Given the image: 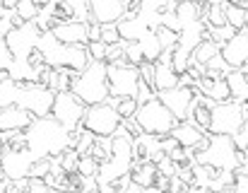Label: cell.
Returning <instances> with one entry per match:
<instances>
[{"label": "cell", "mask_w": 248, "mask_h": 193, "mask_svg": "<svg viewBox=\"0 0 248 193\" xmlns=\"http://www.w3.org/2000/svg\"><path fill=\"white\" fill-rule=\"evenodd\" d=\"M27 138V150L34 160H44V157H58L63 155L70 140V133L65 128H61L51 116L48 118H34L31 126L24 130Z\"/></svg>", "instance_id": "1"}, {"label": "cell", "mask_w": 248, "mask_h": 193, "mask_svg": "<svg viewBox=\"0 0 248 193\" xmlns=\"http://www.w3.org/2000/svg\"><path fill=\"white\" fill-rule=\"evenodd\" d=\"M195 164L212 167L215 172H234L239 167V152L227 135H205L195 150Z\"/></svg>", "instance_id": "2"}, {"label": "cell", "mask_w": 248, "mask_h": 193, "mask_svg": "<svg viewBox=\"0 0 248 193\" xmlns=\"http://www.w3.org/2000/svg\"><path fill=\"white\" fill-rule=\"evenodd\" d=\"M70 92L82 101L84 106H96L108 101V85H106V63H94L84 68L80 75L73 78Z\"/></svg>", "instance_id": "3"}, {"label": "cell", "mask_w": 248, "mask_h": 193, "mask_svg": "<svg viewBox=\"0 0 248 193\" xmlns=\"http://www.w3.org/2000/svg\"><path fill=\"white\" fill-rule=\"evenodd\" d=\"M133 172V138L128 135H113L111 143V155L106 162L99 164L96 181L101 184H118L128 179Z\"/></svg>", "instance_id": "4"}, {"label": "cell", "mask_w": 248, "mask_h": 193, "mask_svg": "<svg viewBox=\"0 0 248 193\" xmlns=\"http://www.w3.org/2000/svg\"><path fill=\"white\" fill-rule=\"evenodd\" d=\"M135 126L140 128V133L145 135H169L173 128H176V118L171 116V111L166 109L159 99H152L147 104H140L135 116H133Z\"/></svg>", "instance_id": "5"}, {"label": "cell", "mask_w": 248, "mask_h": 193, "mask_svg": "<svg viewBox=\"0 0 248 193\" xmlns=\"http://www.w3.org/2000/svg\"><path fill=\"white\" fill-rule=\"evenodd\" d=\"M121 116L113 106V99L104 101V104H96V106H87L82 116V123L80 128L92 133L94 138H113V133L118 130L121 126Z\"/></svg>", "instance_id": "6"}, {"label": "cell", "mask_w": 248, "mask_h": 193, "mask_svg": "<svg viewBox=\"0 0 248 193\" xmlns=\"http://www.w3.org/2000/svg\"><path fill=\"white\" fill-rule=\"evenodd\" d=\"M246 121L244 104L236 101H224V104H212L210 106V123H207V135H236Z\"/></svg>", "instance_id": "7"}, {"label": "cell", "mask_w": 248, "mask_h": 193, "mask_svg": "<svg viewBox=\"0 0 248 193\" xmlns=\"http://www.w3.org/2000/svg\"><path fill=\"white\" fill-rule=\"evenodd\" d=\"M53 92H48L41 85H17V96H15V106H19L22 111H27L31 118H48L51 116V106H53Z\"/></svg>", "instance_id": "8"}, {"label": "cell", "mask_w": 248, "mask_h": 193, "mask_svg": "<svg viewBox=\"0 0 248 193\" xmlns=\"http://www.w3.org/2000/svg\"><path fill=\"white\" fill-rule=\"evenodd\" d=\"M106 85H108V99H135L140 73L133 65H106Z\"/></svg>", "instance_id": "9"}, {"label": "cell", "mask_w": 248, "mask_h": 193, "mask_svg": "<svg viewBox=\"0 0 248 193\" xmlns=\"http://www.w3.org/2000/svg\"><path fill=\"white\" fill-rule=\"evenodd\" d=\"M84 109H87V106H84L73 92H61V95L53 96L51 118H53L61 128H65L68 133H73V130H78L80 123H82Z\"/></svg>", "instance_id": "10"}, {"label": "cell", "mask_w": 248, "mask_h": 193, "mask_svg": "<svg viewBox=\"0 0 248 193\" xmlns=\"http://www.w3.org/2000/svg\"><path fill=\"white\" fill-rule=\"evenodd\" d=\"M39 36H41L39 27L34 22H27V24L12 27V32L5 36V44H7V48H10V53H12L15 61H27L29 53L36 48Z\"/></svg>", "instance_id": "11"}, {"label": "cell", "mask_w": 248, "mask_h": 193, "mask_svg": "<svg viewBox=\"0 0 248 193\" xmlns=\"http://www.w3.org/2000/svg\"><path fill=\"white\" fill-rule=\"evenodd\" d=\"M31 164H34V157L29 155V150H7V147H2V152H0V169H2L7 181L29 179Z\"/></svg>", "instance_id": "12"}, {"label": "cell", "mask_w": 248, "mask_h": 193, "mask_svg": "<svg viewBox=\"0 0 248 193\" xmlns=\"http://www.w3.org/2000/svg\"><path fill=\"white\" fill-rule=\"evenodd\" d=\"M125 10H128V2H123V0H92V2H89L92 22L99 24V27L118 24V22L123 19Z\"/></svg>", "instance_id": "13"}, {"label": "cell", "mask_w": 248, "mask_h": 193, "mask_svg": "<svg viewBox=\"0 0 248 193\" xmlns=\"http://www.w3.org/2000/svg\"><path fill=\"white\" fill-rule=\"evenodd\" d=\"M219 56H222V61L227 63L229 70H241L248 63V29L239 32L232 41H227V44L219 48Z\"/></svg>", "instance_id": "14"}, {"label": "cell", "mask_w": 248, "mask_h": 193, "mask_svg": "<svg viewBox=\"0 0 248 193\" xmlns=\"http://www.w3.org/2000/svg\"><path fill=\"white\" fill-rule=\"evenodd\" d=\"M193 96H195V90L173 87V90H169V92L157 95V99L171 111V116L176 118V123H183V121H186V113H188V109H190V104H193Z\"/></svg>", "instance_id": "15"}, {"label": "cell", "mask_w": 248, "mask_h": 193, "mask_svg": "<svg viewBox=\"0 0 248 193\" xmlns=\"http://www.w3.org/2000/svg\"><path fill=\"white\" fill-rule=\"evenodd\" d=\"M178 87V75L171 68V53H162V58L155 63V78H152V90L155 95H162Z\"/></svg>", "instance_id": "16"}, {"label": "cell", "mask_w": 248, "mask_h": 193, "mask_svg": "<svg viewBox=\"0 0 248 193\" xmlns=\"http://www.w3.org/2000/svg\"><path fill=\"white\" fill-rule=\"evenodd\" d=\"M53 39L63 46H87V24L80 22H63V24H56L51 29Z\"/></svg>", "instance_id": "17"}, {"label": "cell", "mask_w": 248, "mask_h": 193, "mask_svg": "<svg viewBox=\"0 0 248 193\" xmlns=\"http://www.w3.org/2000/svg\"><path fill=\"white\" fill-rule=\"evenodd\" d=\"M31 121L34 118L15 104L0 109V133H24L31 126Z\"/></svg>", "instance_id": "18"}, {"label": "cell", "mask_w": 248, "mask_h": 193, "mask_svg": "<svg viewBox=\"0 0 248 193\" xmlns=\"http://www.w3.org/2000/svg\"><path fill=\"white\" fill-rule=\"evenodd\" d=\"M169 135L178 143V147H183V150H188V152H195V150L202 145V140H205V133H202L198 126L188 123V121L176 123V128H173Z\"/></svg>", "instance_id": "19"}, {"label": "cell", "mask_w": 248, "mask_h": 193, "mask_svg": "<svg viewBox=\"0 0 248 193\" xmlns=\"http://www.w3.org/2000/svg\"><path fill=\"white\" fill-rule=\"evenodd\" d=\"M205 39H207L205 24H202V22H193V24L181 27L176 48H181V51H186V53H193V48H195L200 41H205Z\"/></svg>", "instance_id": "20"}, {"label": "cell", "mask_w": 248, "mask_h": 193, "mask_svg": "<svg viewBox=\"0 0 248 193\" xmlns=\"http://www.w3.org/2000/svg\"><path fill=\"white\" fill-rule=\"evenodd\" d=\"M157 179V164L152 162H133V172H130V184L140 186V189H150L155 186Z\"/></svg>", "instance_id": "21"}, {"label": "cell", "mask_w": 248, "mask_h": 193, "mask_svg": "<svg viewBox=\"0 0 248 193\" xmlns=\"http://www.w3.org/2000/svg\"><path fill=\"white\" fill-rule=\"evenodd\" d=\"M224 82H227V87H229L232 101H236V104H246L248 101V80L244 78L241 70H229V73L224 75Z\"/></svg>", "instance_id": "22"}, {"label": "cell", "mask_w": 248, "mask_h": 193, "mask_svg": "<svg viewBox=\"0 0 248 193\" xmlns=\"http://www.w3.org/2000/svg\"><path fill=\"white\" fill-rule=\"evenodd\" d=\"M138 46H140V51H142V61L145 63H157L159 58H162V46H159V41H157V36H155V32H147V34H142L140 36V41H138Z\"/></svg>", "instance_id": "23"}, {"label": "cell", "mask_w": 248, "mask_h": 193, "mask_svg": "<svg viewBox=\"0 0 248 193\" xmlns=\"http://www.w3.org/2000/svg\"><path fill=\"white\" fill-rule=\"evenodd\" d=\"M224 19L234 32H244L248 27V10L236 2H224Z\"/></svg>", "instance_id": "24"}, {"label": "cell", "mask_w": 248, "mask_h": 193, "mask_svg": "<svg viewBox=\"0 0 248 193\" xmlns=\"http://www.w3.org/2000/svg\"><path fill=\"white\" fill-rule=\"evenodd\" d=\"M173 15H176V19H178L181 27L193 24V22H200V5H198V2H190V0H186V2H176Z\"/></svg>", "instance_id": "25"}, {"label": "cell", "mask_w": 248, "mask_h": 193, "mask_svg": "<svg viewBox=\"0 0 248 193\" xmlns=\"http://www.w3.org/2000/svg\"><path fill=\"white\" fill-rule=\"evenodd\" d=\"M39 10H41V5H36V2H31V0H19V2L15 5V17H17L22 24H27V22H34V19L39 17Z\"/></svg>", "instance_id": "26"}, {"label": "cell", "mask_w": 248, "mask_h": 193, "mask_svg": "<svg viewBox=\"0 0 248 193\" xmlns=\"http://www.w3.org/2000/svg\"><path fill=\"white\" fill-rule=\"evenodd\" d=\"M78 177H84V179H96V174H99V162L96 160H92L89 155H84L80 157V162H78V172H75Z\"/></svg>", "instance_id": "27"}, {"label": "cell", "mask_w": 248, "mask_h": 193, "mask_svg": "<svg viewBox=\"0 0 248 193\" xmlns=\"http://www.w3.org/2000/svg\"><path fill=\"white\" fill-rule=\"evenodd\" d=\"M56 160H58L61 169H63V172H65L68 177L78 172V162H80V155H78L75 150H65V152H63V155H58Z\"/></svg>", "instance_id": "28"}, {"label": "cell", "mask_w": 248, "mask_h": 193, "mask_svg": "<svg viewBox=\"0 0 248 193\" xmlns=\"http://www.w3.org/2000/svg\"><path fill=\"white\" fill-rule=\"evenodd\" d=\"M123 56H125V63L133 65V68H140L145 61H142V51L138 46V41H130V44H123Z\"/></svg>", "instance_id": "29"}, {"label": "cell", "mask_w": 248, "mask_h": 193, "mask_svg": "<svg viewBox=\"0 0 248 193\" xmlns=\"http://www.w3.org/2000/svg\"><path fill=\"white\" fill-rule=\"evenodd\" d=\"M48 174H51V157L34 160V164H31V169H29V179H39V181H44Z\"/></svg>", "instance_id": "30"}, {"label": "cell", "mask_w": 248, "mask_h": 193, "mask_svg": "<svg viewBox=\"0 0 248 193\" xmlns=\"http://www.w3.org/2000/svg\"><path fill=\"white\" fill-rule=\"evenodd\" d=\"M92 145H94V135L92 133H87V130H78V140H75V145H73V150L84 157V155H89V150H92Z\"/></svg>", "instance_id": "31"}, {"label": "cell", "mask_w": 248, "mask_h": 193, "mask_svg": "<svg viewBox=\"0 0 248 193\" xmlns=\"http://www.w3.org/2000/svg\"><path fill=\"white\" fill-rule=\"evenodd\" d=\"M113 106H116V111H118L121 121L133 118V116H135V111H138V101H135V99H121V101H116V99H113Z\"/></svg>", "instance_id": "32"}, {"label": "cell", "mask_w": 248, "mask_h": 193, "mask_svg": "<svg viewBox=\"0 0 248 193\" xmlns=\"http://www.w3.org/2000/svg\"><path fill=\"white\" fill-rule=\"evenodd\" d=\"M84 48H87L89 61H94V63H104V61H106V44H101V41H89Z\"/></svg>", "instance_id": "33"}, {"label": "cell", "mask_w": 248, "mask_h": 193, "mask_svg": "<svg viewBox=\"0 0 248 193\" xmlns=\"http://www.w3.org/2000/svg\"><path fill=\"white\" fill-rule=\"evenodd\" d=\"M101 44H106V46L121 44V36H118L116 24H106V27H101Z\"/></svg>", "instance_id": "34"}, {"label": "cell", "mask_w": 248, "mask_h": 193, "mask_svg": "<svg viewBox=\"0 0 248 193\" xmlns=\"http://www.w3.org/2000/svg\"><path fill=\"white\" fill-rule=\"evenodd\" d=\"M232 193H248V177L241 172V167L234 169V184H232Z\"/></svg>", "instance_id": "35"}, {"label": "cell", "mask_w": 248, "mask_h": 193, "mask_svg": "<svg viewBox=\"0 0 248 193\" xmlns=\"http://www.w3.org/2000/svg\"><path fill=\"white\" fill-rule=\"evenodd\" d=\"M10 65H12V53H10L5 39H0V73H7Z\"/></svg>", "instance_id": "36"}, {"label": "cell", "mask_w": 248, "mask_h": 193, "mask_svg": "<svg viewBox=\"0 0 248 193\" xmlns=\"http://www.w3.org/2000/svg\"><path fill=\"white\" fill-rule=\"evenodd\" d=\"M138 73H140V80H142L145 85H150V87H152V78H155V65H152V63H142V65L138 68Z\"/></svg>", "instance_id": "37"}, {"label": "cell", "mask_w": 248, "mask_h": 193, "mask_svg": "<svg viewBox=\"0 0 248 193\" xmlns=\"http://www.w3.org/2000/svg\"><path fill=\"white\" fill-rule=\"evenodd\" d=\"M27 193H58L53 191V189H48L44 181H39V179H29V189H27Z\"/></svg>", "instance_id": "38"}, {"label": "cell", "mask_w": 248, "mask_h": 193, "mask_svg": "<svg viewBox=\"0 0 248 193\" xmlns=\"http://www.w3.org/2000/svg\"><path fill=\"white\" fill-rule=\"evenodd\" d=\"M241 73H244V78H246V80H248V63H246V65H244V68H241Z\"/></svg>", "instance_id": "39"}, {"label": "cell", "mask_w": 248, "mask_h": 193, "mask_svg": "<svg viewBox=\"0 0 248 193\" xmlns=\"http://www.w3.org/2000/svg\"><path fill=\"white\" fill-rule=\"evenodd\" d=\"M2 181H7V179H5V174H2V169H0V184H2Z\"/></svg>", "instance_id": "40"}, {"label": "cell", "mask_w": 248, "mask_h": 193, "mask_svg": "<svg viewBox=\"0 0 248 193\" xmlns=\"http://www.w3.org/2000/svg\"><path fill=\"white\" fill-rule=\"evenodd\" d=\"M5 184H7V181H2V184H0V193H5Z\"/></svg>", "instance_id": "41"}, {"label": "cell", "mask_w": 248, "mask_h": 193, "mask_svg": "<svg viewBox=\"0 0 248 193\" xmlns=\"http://www.w3.org/2000/svg\"><path fill=\"white\" fill-rule=\"evenodd\" d=\"M244 113H246V118H248V101L244 104Z\"/></svg>", "instance_id": "42"}, {"label": "cell", "mask_w": 248, "mask_h": 193, "mask_svg": "<svg viewBox=\"0 0 248 193\" xmlns=\"http://www.w3.org/2000/svg\"><path fill=\"white\" fill-rule=\"evenodd\" d=\"M61 193H73V191H61Z\"/></svg>", "instance_id": "43"}]
</instances>
